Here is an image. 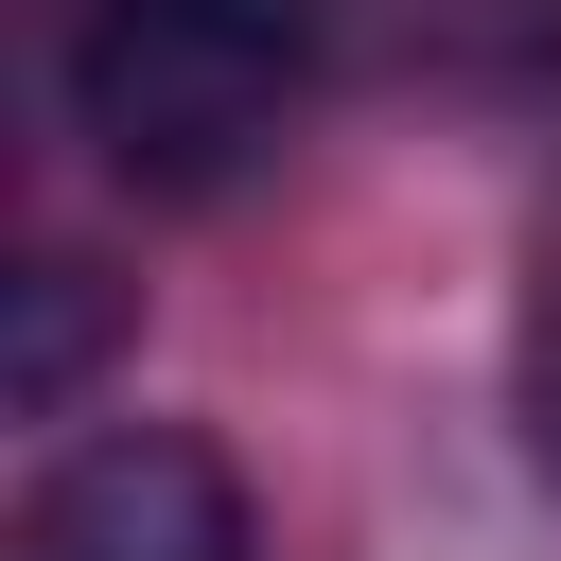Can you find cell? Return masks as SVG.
Returning <instances> with one entry per match:
<instances>
[{
  "instance_id": "obj_1",
  "label": "cell",
  "mask_w": 561,
  "mask_h": 561,
  "mask_svg": "<svg viewBox=\"0 0 561 561\" xmlns=\"http://www.w3.org/2000/svg\"><path fill=\"white\" fill-rule=\"evenodd\" d=\"M316 88V0H88L70 123L123 193H228Z\"/></svg>"
},
{
  "instance_id": "obj_2",
  "label": "cell",
  "mask_w": 561,
  "mask_h": 561,
  "mask_svg": "<svg viewBox=\"0 0 561 561\" xmlns=\"http://www.w3.org/2000/svg\"><path fill=\"white\" fill-rule=\"evenodd\" d=\"M18 561H245V473L193 421H105L18 508Z\"/></svg>"
},
{
  "instance_id": "obj_3",
  "label": "cell",
  "mask_w": 561,
  "mask_h": 561,
  "mask_svg": "<svg viewBox=\"0 0 561 561\" xmlns=\"http://www.w3.org/2000/svg\"><path fill=\"white\" fill-rule=\"evenodd\" d=\"M88 368H105V298H88V263H35V280H18V333H0V403H18V421H70Z\"/></svg>"
}]
</instances>
